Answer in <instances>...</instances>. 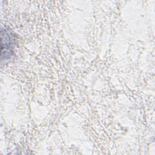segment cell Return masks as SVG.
Instances as JSON below:
<instances>
[{
  "label": "cell",
  "instance_id": "cell-1",
  "mask_svg": "<svg viewBox=\"0 0 155 155\" xmlns=\"http://www.w3.org/2000/svg\"><path fill=\"white\" fill-rule=\"evenodd\" d=\"M1 59H9L13 54V38L7 29L1 30Z\"/></svg>",
  "mask_w": 155,
  "mask_h": 155
}]
</instances>
